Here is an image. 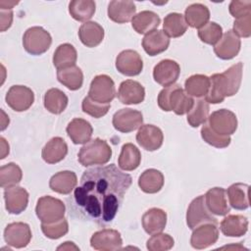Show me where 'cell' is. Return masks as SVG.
Here are the masks:
<instances>
[{"instance_id":"cell-24","label":"cell","mask_w":251,"mask_h":251,"mask_svg":"<svg viewBox=\"0 0 251 251\" xmlns=\"http://www.w3.org/2000/svg\"><path fill=\"white\" fill-rule=\"evenodd\" d=\"M141 223L145 232L150 235L162 232L167 225V213L159 208H151L143 214Z\"/></svg>"},{"instance_id":"cell-27","label":"cell","mask_w":251,"mask_h":251,"mask_svg":"<svg viewBox=\"0 0 251 251\" xmlns=\"http://www.w3.org/2000/svg\"><path fill=\"white\" fill-rule=\"evenodd\" d=\"M77 184L76 175L72 171H62L53 175L49 180L51 190L60 194H70Z\"/></svg>"},{"instance_id":"cell-18","label":"cell","mask_w":251,"mask_h":251,"mask_svg":"<svg viewBox=\"0 0 251 251\" xmlns=\"http://www.w3.org/2000/svg\"><path fill=\"white\" fill-rule=\"evenodd\" d=\"M137 143L147 151L158 150L164 141V134L160 127L154 125H142L136 133Z\"/></svg>"},{"instance_id":"cell-15","label":"cell","mask_w":251,"mask_h":251,"mask_svg":"<svg viewBox=\"0 0 251 251\" xmlns=\"http://www.w3.org/2000/svg\"><path fill=\"white\" fill-rule=\"evenodd\" d=\"M117 70L126 76H134L139 75L143 69V61L141 56L134 50L127 49L122 51L116 58Z\"/></svg>"},{"instance_id":"cell-37","label":"cell","mask_w":251,"mask_h":251,"mask_svg":"<svg viewBox=\"0 0 251 251\" xmlns=\"http://www.w3.org/2000/svg\"><path fill=\"white\" fill-rule=\"evenodd\" d=\"M57 78L60 83L70 90H77L82 86L83 74L77 66H72L57 71Z\"/></svg>"},{"instance_id":"cell-40","label":"cell","mask_w":251,"mask_h":251,"mask_svg":"<svg viewBox=\"0 0 251 251\" xmlns=\"http://www.w3.org/2000/svg\"><path fill=\"white\" fill-rule=\"evenodd\" d=\"M96 9V4L92 0H73L69 4V12L73 19L78 22L90 20Z\"/></svg>"},{"instance_id":"cell-26","label":"cell","mask_w":251,"mask_h":251,"mask_svg":"<svg viewBox=\"0 0 251 251\" xmlns=\"http://www.w3.org/2000/svg\"><path fill=\"white\" fill-rule=\"evenodd\" d=\"M68 154L66 141L59 136L51 138L42 148L41 157L47 164H56L64 160Z\"/></svg>"},{"instance_id":"cell-6","label":"cell","mask_w":251,"mask_h":251,"mask_svg":"<svg viewBox=\"0 0 251 251\" xmlns=\"http://www.w3.org/2000/svg\"><path fill=\"white\" fill-rule=\"evenodd\" d=\"M66 206L64 202L50 195H45L37 200L35 213L41 223L50 224L64 218Z\"/></svg>"},{"instance_id":"cell-35","label":"cell","mask_w":251,"mask_h":251,"mask_svg":"<svg viewBox=\"0 0 251 251\" xmlns=\"http://www.w3.org/2000/svg\"><path fill=\"white\" fill-rule=\"evenodd\" d=\"M68 96L59 88L48 89L43 97L45 109L55 115L63 113L68 106Z\"/></svg>"},{"instance_id":"cell-53","label":"cell","mask_w":251,"mask_h":251,"mask_svg":"<svg viewBox=\"0 0 251 251\" xmlns=\"http://www.w3.org/2000/svg\"><path fill=\"white\" fill-rule=\"evenodd\" d=\"M58 250H61V249H64V250H70V249H75V250H79L78 247H76L74 242H71V241H66L64 242V244L60 245L58 248Z\"/></svg>"},{"instance_id":"cell-9","label":"cell","mask_w":251,"mask_h":251,"mask_svg":"<svg viewBox=\"0 0 251 251\" xmlns=\"http://www.w3.org/2000/svg\"><path fill=\"white\" fill-rule=\"evenodd\" d=\"M208 125L218 134L229 136L237 128V118L230 110L220 109L208 117Z\"/></svg>"},{"instance_id":"cell-47","label":"cell","mask_w":251,"mask_h":251,"mask_svg":"<svg viewBox=\"0 0 251 251\" xmlns=\"http://www.w3.org/2000/svg\"><path fill=\"white\" fill-rule=\"evenodd\" d=\"M110 107H111V104L97 103V102L91 100L88 96L84 97L82 100V103H81L82 111L85 114H87L93 118H96V119H99V118H102L103 116H105L108 113Z\"/></svg>"},{"instance_id":"cell-46","label":"cell","mask_w":251,"mask_h":251,"mask_svg":"<svg viewBox=\"0 0 251 251\" xmlns=\"http://www.w3.org/2000/svg\"><path fill=\"white\" fill-rule=\"evenodd\" d=\"M174 238L168 233L153 234L146 242V248L149 251H167L173 248Z\"/></svg>"},{"instance_id":"cell-3","label":"cell","mask_w":251,"mask_h":251,"mask_svg":"<svg viewBox=\"0 0 251 251\" xmlns=\"http://www.w3.org/2000/svg\"><path fill=\"white\" fill-rule=\"evenodd\" d=\"M157 102L163 111H173L178 116L187 114L194 104L193 98L176 83L163 88L158 95Z\"/></svg>"},{"instance_id":"cell-7","label":"cell","mask_w":251,"mask_h":251,"mask_svg":"<svg viewBox=\"0 0 251 251\" xmlns=\"http://www.w3.org/2000/svg\"><path fill=\"white\" fill-rule=\"evenodd\" d=\"M116 96L115 82L107 75H98L91 80L88 97L100 104H110Z\"/></svg>"},{"instance_id":"cell-38","label":"cell","mask_w":251,"mask_h":251,"mask_svg":"<svg viewBox=\"0 0 251 251\" xmlns=\"http://www.w3.org/2000/svg\"><path fill=\"white\" fill-rule=\"evenodd\" d=\"M210 77L205 75H193L186 78L184 82V88L186 94L189 96L201 98L205 97L210 89Z\"/></svg>"},{"instance_id":"cell-36","label":"cell","mask_w":251,"mask_h":251,"mask_svg":"<svg viewBox=\"0 0 251 251\" xmlns=\"http://www.w3.org/2000/svg\"><path fill=\"white\" fill-rule=\"evenodd\" d=\"M77 53L70 43H63L57 47L53 54V65L57 70L66 69L75 65Z\"/></svg>"},{"instance_id":"cell-19","label":"cell","mask_w":251,"mask_h":251,"mask_svg":"<svg viewBox=\"0 0 251 251\" xmlns=\"http://www.w3.org/2000/svg\"><path fill=\"white\" fill-rule=\"evenodd\" d=\"M241 41L239 37L231 30L223 34L221 39L215 44L214 52L222 60L233 59L240 51Z\"/></svg>"},{"instance_id":"cell-22","label":"cell","mask_w":251,"mask_h":251,"mask_svg":"<svg viewBox=\"0 0 251 251\" xmlns=\"http://www.w3.org/2000/svg\"><path fill=\"white\" fill-rule=\"evenodd\" d=\"M108 17L111 21L118 24H126L135 16L136 7L129 0H113L108 5Z\"/></svg>"},{"instance_id":"cell-52","label":"cell","mask_w":251,"mask_h":251,"mask_svg":"<svg viewBox=\"0 0 251 251\" xmlns=\"http://www.w3.org/2000/svg\"><path fill=\"white\" fill-rule=\"evenodd\" d=\"M19 2H14V1H0V9L4 10H12V8L17 5Z\"/></svg>"},{"instance_id":"cell-16","label":"cell","mask_w":251,"mask_h":251,"mask_svg":"<svg viewBox=\"0 0 251 251\" xmlns=\"http://www.w3.org/2000/svg\"><path fill=\"white\" fill-rule=\"evenodd\" d=\"M180 74L179 65L171 59L160 61L153 69L154 80L162 86H170L174 84Z\"/></svg>"},{"instance_id":"cell-17","label":"cell","mask_w":251,"mask_h":251,"mask_svg":"<svg viewBox=\"0 0 251 251\" xmlns=\"http://www.w3.org/2000/svg\"><path fill=\"white\" fill-rule=\"evenodd\" d=\"M5 208L8 213L19 215L24 212L28 204V192L21 186H10L4 190Z\"/></svg>"},{"instance_id":"cell-1","label":"cell","mask_w":251,"mask_h":251,"mask_svg":"<svg viewBox=\"0 0 251 251\" xmlns=\"http://www.w3.org/2000/svg\"><path fill=\"white\" fill-rule=\"evenodd\" d=\"M131 182V176L115 164L86 170L74 191L76 213L100 226L112 223Z\"/></svg>"},{"instance_id":"cell-14","label":"cell","mask_w":251,"mask_h":251,"mask_svg":"<svg viewBox=\"0 0 251 251\" xmlns=\"http://www.w3.org/2000/svg\"><path fill=\"white\" fill-rule=\"evenodd\" d=\"M219 239V228L211 223L202 224L195 228L190 237V244L194 249H205L217 242Z\"/></svg>"},{"instance_id":"cell-45","label":"cell","mask_w":251,"mask_h":251,"mask_svg":"<svg viewBox=\"0 0 251 251\" xmlns=\"http://www.w3.org/2000/svg\"><path fill=\"white\" fill-rule=\"evenodd\" d=\"M41 230L46 237L50 239H58L68 233L69 224L65 218L50 224L41 223Z\"/></svg>"},{"instance_id":"cell-10","label":"cell","mask_w":251,"mask_h":251,"mask_svg":"<svg viewBox=\"0 0 251 251\" xmlns=\"http://www.w3.org/2000/svg\"><path fill=\"white\" fill-rule=\"evenodd\" d=\"M112 124L118 131L128 133L142 126L143 116L140 111L130 108H123L114 114Z\"/></svg>"},{"instance_id":"cell-30","label":"cell","mask_w":251,"mask_h":251,"mask_svg":"<svg viewBox=\"0 0 251 251\" xmlns=\"http://www.w3.org/2000/svg\"><path fill=\"white\" fill-rule=\"evenodd\" d=\"M165 182L164 175L156 169L145 170L138 177L139 188L149 194H154L159 192Z\"/></svg>"},{"instance_id":"cell-5","label":"cell","mask_w":251,"mask_h":251,"mask_svg":"<svg viewBox=\"0 0 251 251\" xmlns=\"http://www.w3.org/2000/svg\"><path fill=\"white\" fill-rule=\"evenodd\" d=\"M52 37L50 33L41 26H31L27 28L23 36L25 50L31 55H41L51 46Z\"/></svg>"},{"instance_id":"cell-33","label":"cell","mask_w":251,"mask_h":251,"mask_svg":"<svg viewBox=\"0 0 251 251\" xmlns=\"http://www.w3.org/2000/svg\"><path fill=\"white\" fill-rule=\"evenodd\" d=\"M184 19L187 25L193 28H201L208 23L210 11L204 4L193 3L185 9Z\"/></svg>"},{"instance_id":"cell-34","label":"cell","mask_w":251,"mask_h":251,"mask_svg":"<svg viewBox=\"0 0 251 251\" xmlns=\"http://www.w3.org/2000/svg\"><path fill=\"white\" fill-rule=\"evenodd\" d=\"M141 162V153L139 149L132 143L123 145L119 156L118 165L124 171H133L137 169Z\"/></svg>"},{"instance_id":"cell-32","label":"cell","mask_w":251,"mask_h":251,"mask_svg":"<svg viewBox=\"0 0 251 251\" xmlns=\"http://www.w3.org/2000/svg\"><path fill=\"white\" fill-rule=\"evenodd\" d=\"M249 188L248 184L242 182L233 183L227 188L228 201L233 209L245 210L249 207Z\"/></svg>"},{"instance_id":"cell-51","label":"cell","mask_w":251,"mask_h":251,"mask_svg":"<svg viewBox=\"0 0 251 251\" xmlns=\"http://www.w3.org/2000/svg\"><path fill=\"white\" fill-rule=\"evenodd\" d=\"M0 142H1V159H4L8 154H9V144L5 140L4 137H0Z\"/></svg>"},{"instance_id":"cell-8","label":"cell","mask_w":251,"mask_h":251,"mask_svg":"<svg viewBox=\"0 0 251 251\" xmlns=\"http://www.w3.org/2000/svg\"><path fill=\"white\" fill-rule=\"evenodd\" d=\"M205 223H211L218 226L217 219L212 216L205 204L204 195H200L194 198L188 206L186 212V224L190 229H193Z\"/></svg>"},{"instance_id":"cell-20","label":"cell","mask_w":251,"mask_h":251,"mask_svg":"<svg viewBox=\"0 0 251 251\" xmlns=\"http://www.w3.org/2000/svg\"><path fill=\"white\" fill-rule=\"evenodd\" d=\"M145 98V89L136 80L126 79L120 84L118 90V99L126 105L139 104Z\"/></svg>"},{"instance_id":"cell-2","label":"cell","mask_w":251,"mask_h":251,"mask_svg":"<svg viewBox=\"0 0 251 251\" xmlns=\"http://www.w3.org/2000/svg\"><path fill=\"white\" fill-rule=\"evenodd\" d=\"M243 64L238 62L221 74H214L210 77V89L205 101L211 104L222 103L226 97L237 93L242 80Z\"/></svg>"},{"instance_id":"cell-29","label":"cell","mask_w":251,"mask_h":251,"mask_svg":"<svg viewBox=\"0 0 251 251\" xmlns=\"http://www.w3.org/2000/svg\"><path fill=\"white\" fill-rule=\"evenodd\" d=\"M78 37L86 47H96L103 41L104 29L96 22H86L80 25Z\"/></svg>"},{"instance_id":"cell-4","label":"cell","mask_w":251,"mask_h":251,"mask_svg":"<svg viewBox=\"0 0 251 251\" xmlns=\"http://www.w3.org/2000/svg\"><path fill=\"white\" fill-rule=\"evenodd\" d=\"M112 157V148L106 140L99 137L86 142L79 150L77 160L83 167L105 165Z\"/></svg>"},{"instance_id":"cell-44","label":"cell","mask_w":251,"mask_h":251,"mask_svg":"<svg viewBox=\"0 0 251 251\" xmlns=\"http://www.w3.org/2000/svg\"><path fill=\"white\" fill-rule=\"evenodd\" d=\"M201 137L206 143L216 148H226L230 144V141H231L228 135L226 136V135L218 134L217 132L212 130V128L206 123L201 128Z\"/></svg>"},{"instance_id":"cell-48","label":"cell","mask_w":251,"mask_h":251,"mask_svg":"<svg viewBox=\"0 0 251 251\" xmlns=\"http://www.w3.org/2000/svg\"><path fill=\"white\" fill-rule=\"evenodd\" d=\"M232 31L239 37L248 38L251 35V14L236 19L233 23Z\"/></svg>"},{"instance_id":"cell-49","label":"cell","mask_w":251,"mask_h":251,"mask_svg":"<svg viewBox=\"0 0 251 251\" xmlns=\"http://www.w3.org/2000/svg\"><path fill=\"white\" fill-rule=\"evenodd\" d=\"M228 11L230 15L235 19H239L244 16H247L251 14V1L250 0H245V1L232 0L229 3Z\"/></svg>"},{"instance_id":"cell-11","label":"cell","mask_w":251,"mask_h":251,"mask_svg":"<svg viewBox=\"0 0 251 251\" xmlns=\"http://www.w3.org/2000/svg\"><path fill=\"white\" fill-rule=\"evenodd\" d=\"M7 105L16 112H24L34 102L33 91L25 85H13L9 88L6 97Z\"/></svg>"},{"instance_id":"cell-12","label":"cell","mask_w":251,"mask_h":251,"mask_svg":"<svg viewBox=\"0 0 251 251\" xmlns=\"http://www.w3.org/2000/svg\"><path fill=\"white\" fill-rule=\"evenodd\" d=\"M31 236L29 226L23 222L8 224L4 229L5 242L14 248H24L27 246Z\"/></svg>"},{"instance_id":"cell-31","label":"cell","mask_w":251,"mask_h":251,"mask_svg":"<svg viewBox=\"0 0 251 251\" xmlns=\"http://www.w3.org/2000/svg\"><path fill=\"white\" fill-rule=\"evenodd\" d=\"M161 23L160 17L153 11H141L131 20L132 28L139 34H147L156 29Z\"/></svg>"},{"instance_id":"cell-39","label":"cell","mask_w":251,"mask_h":251,"mask_svg":"<svg viewBox=\"0 0 251 251\" xmlns=\"http://www.w3.org/2000/svg\"><path fill=\"white\" fill-rule=\"evenodd\" d=\"M187 29V24L184 16L179 13H170L164 19L163 31L173 38L179 37L185 33Z\"/></svg>"},{"instance_id":"cell-50","label":"cell","mask_w":251,"mask_h":251,"mask_svg":"<svg viewBox=\"0 0 251 251\" xmlns=\"http://www.w3.org/2000/svg\"><path fill=\"white\" fill-rule=\"evenodd\" d=\"M0 21H1V31L8 29L13 23V11L0 9Z\"/></svg>"},{"instance_id":"cell-41","label":"cell","mask_w":251,"mask_h":251,"mask_svg":"<svg viewBox=\"0 0 251 251\" xmlns=\"http://www.w3.org/2000/svg\"><path fill=\"white\" fill-rule=\"evenodd\" d=\"M210 112L209 103L205 99H199L194 101L191 110L187 113V123L192 127H197L204 125L208 120Z\"/></svg>"},{"instance_id":"cell-21","label":"cell","mask_w":251,"mask_h":251,"mask_svg":"<svg viewBox=\"0 0 251 251\" xmlns=\"http://www.w3.org/2000/svg\"><path fill=\"white\" fill-rule=\"evenodd\" d=\"M226 194V191L223 187H213L206 192L204 195L205 204L211 214L226 216L230 212Z\"/></svg>"},{"instance_id":"cell-23","label":"cell","mask_w":251,"mask_h":251,"mask_svg":"<svg viewBox=\"0 0 251 251\" xmlns=\"http://www.w3.org/2000/svg\"><path fill=\"white\" fill-rule=\"evenodd\" d=\"M170 45L169 36L161 29H154L142 39V47L149 56H156L163 53Z\"/></svg>"},{"instance_id":"cell-13","label":"cell","mask_w":251,"mask_h":251,"mask_svg":"<svg viewBox=\"0 0 251 251\" xmlns=\"http://www.w3.org/2000/svg\"><path fill=\"white\" fill-rule=\"evenodd\" d=\"M121 233L112 228H104L94 232L90 238V245L95 250L113 251L122 248Z\"/></svg>"},{"instance_id":"cell-28","label":"cell","mask_w":251,"mask_h":251,"mask_svg":"<svg viewBox=\"0 0 251 251\" xmlns=\"http://www.w3.org/2000/svg\"><path fill=\"white\" fill-rule=\"evenodd\" d=\"M224 235L240 237L248 230V220L242 215H228L220 224Z\"/></svg>"},{"instance_id":"cell-42","label":"cell","mask_w":251,"mask_h":251,"mask_svg":"<svg viewBox=\"0 0 251 251\" xmlns=\"http://www.w3.org/2000/svg\"><path fill=\"white\" fill-rule=\"evenodd\" d=\"M23 178L22 169L16 163H8L0 168V186L7 188L17 185Z\"/></svg>"},{"instance_id":"cell-25","label":"cell","mask_w":251,"mask_h":251,"mask_svg":"<svg viewBox=\"0 0 251 251\" xmlns=\"http://www.w3.org/2000/svg\"><path fill=\"white\" fill-rule=\"evenodd\" d=\"M67 133L75 144H85L92 136L93 128L89 122L80 118H75L67 126Z\"/></svg>"},{"instance_id":"cell-43","label":"cell","mask_w":251,"mask_h":251,"mask_svg":"<svg viewBox=\"0 0 251 251\" xmlns=\"http://www.w3.org/2000/svg\"><path fill=\"white\" fill-rule=\"evenodd\" d=\"M223 36V27L215 23L209 22L198 29V37L206 44L215 45Z\"/></svg>"}]
</instances>
